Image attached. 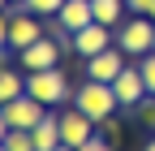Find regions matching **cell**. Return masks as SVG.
I'll return each mask as SVG.
<instances>
[{"label":"cell","mask_w":155,"mask_h":151,"mask_svg":"<svg viewBox=\"0 0 155 151\" xmlns=\"http://www.w3.org/2000/svg\"><path fill=\"white\" fill-rule=\"evenodd\" d=\"M116 48H121L129 61H142L147 52H155V22L147 13H129L121 26H116Z\"/></svg>","instance_id":"obj_1"},{"label":"cell","mask_w":155,"mask_h":151,"mask_svg":"<svg viewBox=\"0 0 155 151\" xmlns=\"http://www.w3.org/2000/svg\"><path fill=\"white\" fill-rule=\"evenodd\" d=\"M69 104H73V108H82L95 125L108 121V117H116V108H121V99H116V91H112L108 82H91V78L73 91V99H69Z\"/></svg>","instance_id":"obj_2"},{"label":"cell","mask_w":155,"mask_h":151,"mask_svg":"<svg viewBox=\"0 0 155 151\" xmlns=\"http://www.w3.org/2000/svg\"><path fill=\"white\" fill-rule=\"evenodd\" d=\"M26 91L39 99V104H65V99H73V91H69V78H65V69L56 65V69H35V73H26Z\"/></svg>","instance_id":"obj_3"},{"label":"cell","mask_w":155,"mask_h":151,"mask_svg":"<svg viewBox=\"0 0 155 151\" xmlns=\"http://www.w3.org/2000/svg\"><path fill=\"white\" fill-rule=\"evenodd\" d=\"M65 43H73V35H65V39H52V35L35 39L30 48L17 52V69H26V73H35V69H56V65H61V48H65Z\"/></svg>","instance_id":"obj_4"},{"label":"cell","mask_w":155,"mask_h":151,"mask_svg":"<svg viewBox=\"0 0 155 151\" xmlns=\"http://www.w3.org/2000/svg\"><path fill=\"white\" fill-rule=\"evenodd\" d=\"M56 121H61V138H65V147H73V151H78V147H86V143L95 138V129H99L82 108H73V104L56 112Z\"/></svg>","instance_id":"obj_5"},{"label":"cell","mask_w":155,"mask_h":151,"mask_svg":"<svg viewBox=\"0 0 155 151\" xmlns=\"http://www.w3.org/2000/svg\"><path fill=\"white\" fill-rule=\"evenodd\" d=\"M0 112H5V121H9V129H35L39 121H43L48 117V104H39L35 95H30V91H26V95H17V99H9L5 108H0Z\"/></svg>","instance_id":"obj_6"},{"label":"cell","mask_w":155,"mask_h":151,"mask_svg":"<svg viewBox=\"0 0 155 151\" xmlns=\"http://www.w3.org/2000/svg\"><path fill=\"white\" fill-rule=\"evenodd\" d=\"M116 43V30L112 26H104V22H91V26H82V30H73V52L82 56V61H91V56H99V52H108Z\"/></svg>","instance_id":"obj_7"},{"label":"cell","mask_w":155,"mask_h":151,"mask_svg":"<svg viewBox=\"0 0 155 151\" xmlns=\"http://www.w3.org/2000/svg\"><path fill=\"white\" fill-rule=\"evenodd\" d=\"M43 35H48L43 17H35L30 9H17V13L9 17V52H22V48H30L35 39H43Z\"/></svg>","instance_id":"obj_8"},{"label":"cell","mask_w":155,"mask_h":151,"mask_svg":"<svg viewBox=\"0 0 155 151\" xmlns=\"http://www.w3.org/2000/svg\"><path fill=\"white\" fill-rule=\"evenodd\" d=\"M125 65H129V56L112 43L108 52H99V56H91V61H86V78H91V82H108V86H112L116 78H121V69H125Z\"/></svg>","instance_id":"obj_9"},{"label":"cell","mask_w":155,"mask_h":151,"mask_svg":"<svg viewBox=\"0 0 155 151\" xmlns=\"http://www.w3.org/2000/svg\"><path fill=\"white\" fill-rule=\"evenodd\" d=\"M112 91H116V99H121V108H138V104L151 95V91H147V78H142V69L134 65V61L121 69V78L112 82Z\"/></svg>","instance_id":"obj_10"},{"label":"cell","mask_w":155,"mask_h":151,"mask_svg":"<svg viewBox=\"0 0 155 151\" xmlns=\"http://www.w3.org/2000/svg\"><path fill=\"white\" fill-rule=\"evenodd\" d=\"M91 22H95V5H91V0H65L61 13H56V26L48 35H73V30H82Z\"/></svg>","instance_id":"obj_11"},{"label":"cell","mask_w":155,"mask_h":151,"mask_svg":"<svg viewBox=\"0 0 155 151\" xmlns=\"http://www.w3.org/2000/svg\"><path fill=\"white\" fill-rule=\"evenodd\" d=\"M30 138H35V151H56V147L65 143V138H61V121H56V112H48V117L30 129Z\"/></svg>","instance_id":"obj_12"},{"label":"cell","mask_w":155,"mask_h":151,"mask_svg":"<svg viewBox=\"0 0 155 151\" xmlns=\"http://www.w3.org/2000/svg\"><path fill=\"white\" fill-rule=\"evenodd\" d=\"M17 95H26V73L13 69V65H0V108Z\"/></svg>","instance_id":"obj_13"},{"label":"cell","mask_w":155,"mask_h":151,"mask_svg":"<svg viewBox=\"0 0 155 151\" xmlns=\"http://www.w3.org/2000/svg\"><path fill=\"white\" fill-rule=\"evenodd\" d=\"M91 5H95V22H104V26H112V30L125 22V9H129L125 0H91Z\"/></svg>","instance_id":"obj_14"},{"label":"cell","mask_w":155,"mask_h":151,"mask_svg":"<svg viewBox=\"0 0 155 151\" xmlns=\"http://www.w3.org/2000/svg\"><path fill=\"white\" fill-rule=\"evenodd\" d=\"M5 151H35V138H30V129H9V138H5Z\"/></svg>","instance_id":"obj_15"},{"label":"cell","mask_w":155,"mask_h":151,"mask_svg":"<svg viewBox=\"0 0 155 151\" xmlns=\"http://www.w3.org/2000/svg\"><path fill=\"white\" fill-rule=\"evenodd\" d=\"M61 5H65V0H26L22 9H30L35 17H56V13H61Z\"/></svg>","instance_id":"obj_16"},{"label":"cell","mask_w":155,"mask_h":151,"mask_svg":"<svg viewBox=\"0 0 155 151\" xmlns=\"http://www.w3.org/2000/svg\"><path fill=\"white\" fill-rule=\"evenodd\" d=\"M138 69H142V78H147V91L155 95V52H147L142 61H138Z\"/></svg>","instance_id":"obj_17"},{"label":"cell","mask_w":155,"mask_h":151,"mask_svg":"<svg viewBox=\"0 0 155 151\" xmlns=\"http://www.w3.org/2000/svg\"><path fill=\"white\" fill-rule=\"evenodd\" d=\"M138 121H142L147 129H155V95H147V99L138 104Z\"/></svg>","instance_id":"obj_18"},{"label":"cell","mask_w":155,"mask_h":151,"mask_svg":"<svg viewBox=\"0 0 155 151\" xmlns=\"http://www.w3.org/2000/svg\"><path fill=\"white\" fill-rule=\"evenodd\" d=\"M78 151H112V138H91L86 147H78Z\"/></svg>","instance_id":"obj_19"},{"label":"cell","mask_w":155,"mask_h":151,"mask_svg":"<svg viewBox=\"0 0 155 151\" xmlns=\"http://www.w3.org/2000/svg\"><path fill=\"white\" fill-rule=\"evenodd\" d=\"M99 129H104L108 138H116V134H121V121H116V117H108V121H99Z\"/></svg>","instance_id":"obj_20"},{"label":"cell","mask_w":155,"mask_h":151,"mask_svg":"<svg viewBox=\"0 0 155 151\" xmlns=\"http://www.w3.org/2000/svg\"><path fill=\"white\" fill-rule=\"evenodd\" d=\"M0 48H9V17L0 13Z\"/></svg>","instance_id":"obj_21"},{"label":"cell","mask_w":155,"mask_h":151,"mask_svg":"<svg viewBox=\"0 0 155 151\" xmlns=\"http://www.w3.org/2000/svg\"><path fill=\"white\" fill-rule=\"evenodd\" d=\"M125 5H129V13H147V9H151V0H125Z\"/></svg>","instance_id":"obj_22"},{"label":"cell","mask_w":155,"mask_h":151,"mask_svg":"<svg viewBox=\"0 0 155 151\" xmlns=\"http://www.w3.org/2000/svg\"><path fill=\"white\" fill-rule=\"evenodd\" d=\"M9 138V121H5V112H0V143Z\"/></svg>","instance_id":"obj_23"},{"label":"cell","mask_w":155,"mask_h":151,"mask_svg":"<svg viewBox=\"0 0 155 151\" xmlns=\"http://www.w3.org/2000/svg\"><path fill=\"white\" fill-rule=\"evenodd\" d=\"M0 65H9V48H0Z\"/></svg>","instance_id":"obj_24"},{"label":"cell","mask_w":155,"mask_h":151,"mask_svg":"<svg viewBox=\"0 0 155 151\" xmlns=\"http://www.w3.org/2000/svg\"><path fill=\"white\" fill-rule=\"evenodd\" d=\"M147 17H151V22H155V0H151V9H147Z\"/></svg>","instance_id":"obj_25"},{"label":"cell","mask_w":155,"mask_h":151,"mask_svg":"<svg viewBox=\"0 0 155 151\" xmlns=\"http://www.w3.org/2000/svg\"><path fill=\"white\" fill-rule=\"evenodd\" d=\"M142 151H155V138H147V147H142Z\"/></svg>","instance_id":"obj_26"},{"label":"cell","mask_w":155,"mask_h":151,"mask_svg":"<svg viewBox=\"0 0 155 151\" xmlns=\"http://www.w3.org/2000/svg\"><path fill=\"white\" fill-rule=\"evenodd\" d=\"M9 5H13V0H0V13H5V9H9Z\"/></svg>","instance_id":"obj_27"},{"label":"cell","mask_w":155,"mask_h":151,"mask_svg":"<svg viewBox=\"0 0 155 151\" xmlns=\"http://www.w3.org/2000/svg\"><path fill=\"white\" fill-rule=\"evenodd\" d=\"M56 151H73V147H65V143H61V147H56Z\"/></svg>","instance_id":"obj_28"},{"label":"cell","mask_w":155,"mask_h":151,"mask_svg":"<svg viewBox=\"0 0 155 151\" xmlns=\"http://www.w3.org/2000/svg\"><path fill=\"white\" fill-rule=\"evenodd\" d=\"M13 5H17V9H22V5H26V0H13Z\"/></svg>","instance_id":"obj_29"},{"label":"cell","mask_w":155,"mask_h":151,"mask_svg":"<svg viewBox=\"0 0 155 151\" xmlns=\"http://www.w3.org/2000/svg\"><path fill=\"white\" fill-rule=\"evenodd\" d=\"M0 151H5V143H0Z\"/></svg>","instance_id":"obj_30"}]
</instances>
